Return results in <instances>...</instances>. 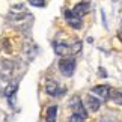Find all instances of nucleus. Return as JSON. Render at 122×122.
I'll use <instances>...</instances> for the list:
<instances>
[{
    "label": "nucleus",
    "instance_id": "nucleus-1",
    "mask_svg": "<svg viewBox=\"0 0 122 122\" xmlns=\"http://www.w3.org/2000/svg\"><path fill=\"white\" fill-rule=\"evenodd\" d=\"M54 51L59 56H69L76 54L81 50V42L80 41H72V42H65V41H56L54 44Z\"/></svg>",
    "mask_w": 122,
    "mask_h": 122
},
{
    "label": "nucleus",
    "instance_id": "nucleus-2",
    "mask_svg": "<svg viewBox=\"0 0 122 122\" xmlns=\"http://www.w3.org/2000/svg\"><path fill=\"white\" fill-rule=\"evenodd\" d=\"M76 69V60L71 57H65L59 62V71L63 74L65 77H71Z\"/></svg>",
    "mask_w": 122,
    "mask_h": 122
},
{
    "label": "nucleus",
    "instance_id": "nucleus-3",
    "mask_svg": "<svg viewBox=\"0 0 122 122\" xmlns=\"http://www.w3.org/2000/svg\"><path fill=\"white\" fill-rule=\"evenodd\" d=\"M65 20H66L68 26L74 27V29H81V27H83L81 18H78L72 11H66V12H65Z\"/></svg>",
    "mask_w": 122,
    "mask_h": 122
},
{
    "label": "nucleus",
    "instance_id": "nucleus-4",
    "mask_svg": "<svg viewBox=\"0 0 122 122\" xmlns=\"http://www.w3.org/2000/svg\"><path fill=\"white\" fill-rule=\"evenodd\" d=\"M45 92L50 93V95L57 97V95H60V93H63V89L59 87V83H57V81H54V80H47V83H45Z\"/></svg>",
    "mask_w": 122,
    "mask_h": 122
},
{
    "label": "nucleus",
    "instance_id": "nucleus-5",
    "mask_svg": "<svg viewBox=\"0 0 122 122\" xmlns=\"http://www.w3.org/2000/svg\"><path fill=\"white\" fill-rule=\"evenodd\" d=\"M71 107H72V110H74V115H80V116H83V118H86V116H87L86 109H84V106H83V102H81L80 98L74 97L72 101H71Z\"/></svg>",
    "mask_w": 122,
    "mask_h": 122
},
{
    "label": "nucleus",
    "instance_id": "nucleus-6",
    "mask_svg": "<svg viewBox=\"0 0 122 122\" xmlns=\"http://www.w3.org/2000/svg\"><path fill=\"white\" fill-rule=\"evenodd\" d=\"M89 9H91V3H89L87 0H86V2L78 3L77 6L72 9V12L76 14V15H77L78 18H81V17H84V15H86V14L89 12Z\"/></svg>",
    "mask_w": 122,
    "mask_h": 122
},
{
    "label": "nucleus",
    "instance_id": "nucleus-7",
    "mask_svg": "<svg viewBox=\"0 0 122 122\" xmlns=\"http://www.w3.org/2000/svg\"><path fill=\"white\" fill-rule=\"evenodd\" d=\"M110 91H112V87L106 86V84H100V86L92 87V92L97 93V95H100L101 98H110Z\"/></svg>",
    "mask_w": 122,
    "mask_h": 122
},
{
    "label": "nucleus",
    "instance_id": "nucleus-8",
    "mask_svg": "<svg viewBox=\"0 0 122 122\" xmlns=\"http://www.w3.org/2000/svg\"><path fill=\"white\" fill-rule=\"evenodd\" d=\"M100 106H101V100H98V98L92 97V95H89L86 98V107L89 112H97L100 109Z\"/></svg>",
    "mask_w": 122,
    "mask_h": 122
},
{
    "label": "nucleus",
    "instance_id": "nucleus-9",
    "mask_svg": "<svg viewBox=\"0 0 122 122\" xmlns=\"http://www.w3.org/2000/svg\"><path fill=\"white\" fill-rule=\"evenodd\" d=\"M57 116V106H50L47 109V122H56Z\"/></svg>",
    "mask_w": 122,
    "mask_h": 122
},
{
    "label": "nucleus",
    "instance_id": "nucleus-10",
    "mask_svg": "<svg viewBox=\"0 0 122 122\" xmlns=\"http://www.w3.org/2000/svg\"><path fill=\"white\" fill-rule=\"evenodd\" d=\"M110 98H112L113 101L122 104V89H121V87H118V89L112 87V91H110Z\"/></svg>",
    "mask_w": 122,
    "mask_h": 122
},
{
    "label": "nucleus",
    "instance_id": "nucleus-11",
    "mask_svg": "<svg viewBox=\"0 0 122 122\" xmlns=\"http://www.w3.org/2000/svg\"><path fill=\"white\" fill-rule=\"evenodd\" d=\"M32 6H36V8H42L45 5V0H27Z\"/></svg>",
    "mask_w": 122,
    "mask_h": 122
},
{
    "label": "nucleus",
    "instance_id": "nucleus-12",
    "mask_svg": "<svg viewBox=\"0 0 122 122\" xmlns=\"http://www.w3.org/2000/svg\"><path fill=\"white\" fill-rule=\"evenodd\" d=\"M84 119H86V118H83V116H80V115H72L68 122H86Z\"/></svg>",
    "mask_w": 122,
    "mask_h": 122
}]
</instances>
